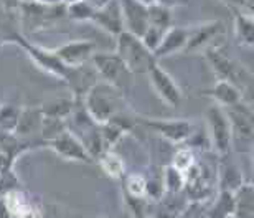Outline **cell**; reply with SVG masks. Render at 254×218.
Instances as JSON below:
<instances>
[{
  "mask_svg": "<svg viewBox=\"0 0 254 218\" xmlns=\"http://www.w3.org/2000/svg\"><path fill=\"white\" fill-rule=\"evenodd\" d=\"M121 101H123V93L118 88L111 86L106 81H98L88 91L83 103L89 118L101 126L119 114Z\"/></svg>",
  "mask_w": 254,
  "mask_h": 218,
  "instance_id": "6da1fadb",
  "label": "cell"
},
{
  "mask_svg": "<svg viewBox=\"0 0 254 218\" xmlns=\"http://www.w3.org/2000/svg\"><path fill=\"white\" fill-rule=\"evenodd\" d=\"M116 38H118V52H116V55L123 60L126 67L134 74L147 73L152 65L157 62L154 53L145 47L144 42L130 32L124 30Z\"/></svg>",
  "mask_w": 254,
  "mask_h": 218,
  "instance_id": "7a4b0ae2",
  "label": "cell"
},
{
  "mask_svg": "<svg viewBox=\"0 0 254 218\" xmlns=\"http://www.w3.org/2000/svg\"><path fill=\"white\" fill-rule=\"evenodd\" d=\"M89 62L101 79L118 88L123 94H126L134 84V73L116 53H93Z\"/></svg>",
  "mask_w": 254,
  "mask_h": 218,
  "instance_id": "3957f363",
  "label": "cell"
},
{
  "mask_svg": "<svg viewBox=\"0 0 254 218\" xmlns=\"http://www.w3.org/2000/svg\"><path fill=\"white\" fill-rule=\"evenodd\" d=\"M205 57L210 63L211 70L218 76V79H225L236 84L241 91H245L251 83V76L241 65H238L235 60H231L225 52H221L216 47L205 48Z\"/></svg>",
  "mask_w": 254,
  "mask_h": 218,
  "instance_id": "277c9868",
  "label": "cell"
},
{
  "mask_svg": "<svg viewBox=\"0 0 254 218\" xmlns=\"http://www.w3.org/2000/svg\"><path fill=\"white\" fill-rule=\"evenodd\" d=\"M205 119L208 126V136H210V144L213 145L218 154H228L231 147L233 134H231V126L228 121V116L225 109L218 104L208 106L205 111Z\"/></svg>",
  "mask_w": 254,
  "mask_h": 218,
  "instance_id": "5b68a950",
  "label": "cell"
},
{
  "mask_svg": "<svg viewBox=\"0 0 254 218\" xmlns=\"http://www.w3.org/2000/svg\"><path fill=\"white\" fill-rule=\"evenodd\" d=\"M10 42H15L18 47H22L25 52H27L28 57L32 58L43 72H47L62 79L66 76V73H68L69 67H66L64 63H62V60L55 55V52H50V50H45L42 47H37V45L27 42L22 33L15 32L12 37H10Z\"/></svg>",
  "mask_w": 254,
  "mask_h": 218,
  "instance_id": "8992f818",
  "label": "cell"
},
{
  "mask_svg": "<svg viewBox=\"0 0 254 218\" xmlns=\"http://www.w3.org/2000/svg\"><path fill=\"white\" fill-rule=\"evenodd\" d=\"M22 13L23 25L28 27V30H40L47 27L55 20L66 15V7L60 5H43L38 2H20L18 8Z\"/></svg>",
  "mask_w": 254,
  "mask_h": 218,
  "instance_id": "52a82bcc",
  "label": "cell"
},
{
  "mask_svg": "<svg viewBox=\"0 0 254 218\" xmlns=\"http://www.w3.org/2000/svg\"><path fill=\"white\" fill-rule=\"evenodd\" d=\"M47 145L66 160L84 162V164H93L94 162V159L91 157L88 149H86L84 144L79 141L78 136H76L73 131H69L68 128H66L63 133H60L57 138L48 141Z\"/></svg>",
  "mask_w": 254,
  "mask_h": 218,
  "instance_id": "ba28073f",
  "label": "cell"
},
{
  "mask_svg": "<svg viewBox=\"0 0 254 218\" xmlns=\"http://www.w3.org/2000/svg\"><path fill=\"white\" fill-rule=\"evenodd\" d=\"M63 79L68 83L71 96H73V99L76 101V104H78V103H83L88 91L93 88L101 78L98 72L94 70V67L91 65V62H88V63L79 65V67H69L68 73H66Z\"/></svg>",
  "mask_w": 254,
  "mask_h": 218,
  "instance_id": "9c48e42d",
  "label": "cell"
},
{
  "mask_svg": "<svg viewBox=\"0 0 254 218\" xmlns=\"http://www.w3.org/2000/svg\"><path fill=\"white\" fill-rule=\"evenodd\" d=\"M147 74H149L150 83L154 86L155 93L160 96V99L165 104H169L170 108H177L182 101V91L179 88V84L175 83V79L157 62L149 68Z\"/></svg>",
  "mask_w": 254,
  "mask_h": 218,
  "instance_id": "30bf717a",
  "label": "cell"
},
{
  "mask_svg": "<svg viewBox=\"0 0 254 218\" xmlns=\"http://www.w3.org/2000/svg\"><path fill=\"white\" fill-rule=\"evenodd\" d=\"M140 123L155 131L162 138H165L170 143L180 144L184 141H189V138L193 133V126L190 121L185 119H140Z\"/></svg>",
  "mask_w": 254,
  "mask_h": 218,
  "instance_id": "8fae6325",
  "label": "cell"
},
{
  "mask_svg": "<svg viewBox=\"0 0 254 218\" xmlns=\"http://www.w3.org/2000/svg\"><path fill=\"white\" fill-rule=\"evenodd\" d=\"M231 126L233 138L253 143V108L240 101L238 104L223 108Z\"/></svg>",
  "mask_w": 254,
  "mask_h": 218,
  "instance_id": "7c38bea8",
  "label": "cell"
},
{
  "mask_svg": "<svg viewBox=\"0 0 254 218\" xmlns=\"http://www.w3.org/2000/svg\"><path fill=\"white\" fill-rule=\"evenodd\" d=\"M119 3L121 10H123L124 30L140 38L149 27L147 5L137 2V0H119Z\"/></svg>",
  "mask_w": 254,
  "mask_h": 218,
  "instance_id": "4fadbf2b",
  "label": "cell"
},
{
  "mask_svg": "<svg viewBox=\"0 0 254 218\" xmlns=\"http://www.w3.org/2000/svg\"><path fill=\"white\" fill-rule=\"evenodd\" d=\"M91 22L98 25L99 28L106 30L113 37H118L119 33H123L124 20H123V10H121L119 0H109L106 5L96 10Z\"/></svg>",
  "mask_w": 254,
  "mask_h": 218,
  "instance_id": "5bb4252c",
  "label": "cell"
},
{
  "mask_svg": "<svg viewBox=\"0 0 254 218\" xmlns=\"http://www.w3.org/2000/svg\"><path fill=\"white\" fill-rule=\"evenodd\" d=\"M53 52L66 67H79L83 63H88L93 57L94 43L88 40H74V42L62 45Z\"/></svg>",
  "mask_w": 254,
  "mask_h": 218,
  "instance_id": "9a60e30c",
  "label": "cell"
},
{
  "mask_svg": "<svg viewBox=\"0 0 254 218\" xmlns=\"http://www.w3.org/2000/svg\"><path fill=\"white\" fill-rule=\"evenodd\" d=\"M223 30H225V27H223V23L218 22V20L216 22L196 25L195 28H189V42H187L184 52L191 53V52H196V50L211 47V42L223 32Z\"/></svg>",
  "mask_w": 254,
  "mask_h": 218,
  "instance_id": "2e32d148",
  "label": "cell"
},
{
  "mask_svg": "<svg viewBox=\"0 0 254 218\" xmlns=\"http://www.w3.org/2000/svg\"><path fill=\"white\" fill-rule=\"evenodd\" d=\"M189 42V28H180V27H170L162 37L159 47L154 50L155 60L170 57L179 52H184L185 45Z\"/></svg>",
  "mask_w": 254,
  "mask_h": 218,
  "instance_id": "e0dca14e",
  "label": "cell"
},
{
  "mask_svg": "<svg viewBox=\"0 0 254 218\" xmlns=\"http://www.w3.org/2000/svg\"><path fill=\"white\" fill-rule=\"evenodd\" d=\"M206 94L221 108H228V106L238 104L240 101H243V91L236 84L225 79H218L211 91H208Z\"/></svg>",
  "mask_w": 254,
  "mask_h": 218,
  "instance_id": "ac0fdd59",
  "label": "cell"
},
{
  "mask_svg": "<svg viewBox=\"0 0 254 218\" xmlns=\"http://www.w3.org/2000/svg\"><path fill=\"white\" fill-rule=\"evenodd\" d=\"M42 109L40 108H27L20 111V118L15 128L13 134L17 138H32L35 134H40V128H42Z\"/></svg>",
  "mask_w": 254,
  "mask_h": 218,
  "instance_id": "d6986e66",
  "label": "cell"
},
{
  "mask_svg": "<svg viewBox=\"0 0 254 218\" xmlns=\"http://www.w3.org/2000/svg\"><path fill=\"white\" fill-rule=\"evenodd\" d=\"M233 194H235V212H233V218H254L253 184H243Z\"/></svg>",
  "mask_w": 254,
  "mask_h": 218,
  "instance_id": "ffe728a7",
  "label": "cell"
},
{
  "mask_svg": "<svg viewBox=\"0 0 254 218\" xmlns=\"http://www.w3.org/2000/svg\"><path fill=\"white\" fill-rule=\"evenodd\" d=\"M226 157V160L221 162V167H220V190H228V192H235L238 187H241L245 182H243V175H241V170L235 162L230 160L228 154H223Z\"/></svg>",
  "mask_w": 254,
  "mask_h": 218,
  "instance_id": "44dd1931",
  "label": "cell"
},
{
  "mask_svg": "<svg viewBox=\"0 0 254 218\" xmlns=\"http://www.w3.org/2000/svg\"><path fill=\"white\" fill-rule=\"evenodd\" d=\"M159 209L154 212L152 218H179L182 212L185 210V204L182 200V192L180 194H165L159 199Z\"/></svg>",
  "mask_w": 254,
  "mask_h": 218,
  "instance_id": "7402d4cb",
  "label": "cell"
},
{
  "mask_svg": "<svg viewBox=\"0 0 254 218\" xmlns=\"http://www.w3.org/2000/svg\"><path fill=\"white\" fill-rule=\"evenodd\" d=\"M233 212H235V194L220 190L210 210L206 212V218H233Z\"/></svg>",
  "mask_w": 254,
  "mask_h": 218,
  "instance_id": "603a6c76",
  "label": "cell"
},
{
  "mask_svg": "<svg viewBox=\"0 0 254 218\" xmlns=\"http://www.w3.org/2000/svg\"><path fill=\"white\" fill-rule=\"evenodd\" d=\"M76 108V101L71 98H55L53 101H48L45 103L42 108V114L43 116H50V118H58V119H64L69 118L73 114V111Z\"/></svg>",
  "mask_w": 254,
  "mask_h": 218,
  "instance_id": "cb8c5ba5",
  "label": "cell"
},
{
  "mask_svg": "<svg viewBox=\"0 0 254 218\" xmlns=\"http://www.w3.org/2000/svg\"><path fill=\"white\" fill-rule=\"evenodd\" d=\"M235 30H236V38L240 40L241 45L246 47H253L254 43V20L253 13H235Z\"/></svg>",
  "mask_w": 254,
  "mask_h": 218,
  "instance_id": "d4e9b609",
  "label": "cell"
},
{
  "mask_svg": "<svg viewBox=\"0 0 254 218\" xmlns=\"http://www.w3.org/2000/svg\"><path fill=\"white\" fill-rule=\"evenodd\" d=\"M147 20L150 27H157L167 32L172 27V8L164 7L160 3H150L147 5Z\"/></svg>",
  "mask_w": 254,
  "mask_h": 218,
  "instance_id": "484cf974",
  "label": "cell"
},
{
  "mask_svg": "<svg viewBox=\"0 0 254 218\" xmlns=\"http://www.w3.org/2000/svg\"><path fill=\"white\" fill-rule=\"evenodd\" d=\"M99 162V165L103 167V170L113 179H121L124 175V165L123 160L119 159V155H116L113 150H104L101 152V155L96 159Z\"/></svg>",
  "mask_w": 254,
  "mask_h": 218,
  "instance_id": "4316f807",
  "label": "cell"
},
{
  "mask_svg": "<svg viewBox=\"0 0 254 218\" xmlns=\"http://www.w3.org/2000/svg\"><path fill=\"white\" fill-rule=\"evenodd\" d=\"M164 189L167 194H180L184 192L185 189V175L184 172H180L179 169H175L174 165H167L165 167V172H164Z\"/></svg>",
  "mask_w": 254,
  "mask_h": 218,
  "instance_id": "83f0119b",
  "label": "cell"
},
{
  "mask_svg": "<svg viewBox=\"0 0 254 218\" xmlns=\"http://www.w3.org/2000/svg\"><path fill=\"white\" fill-rule=\"evenodd\" d=\"M20 111L22 108L15 104H3L0 106V131L3 133H12L17 128L18 118H20Z\"/></svg>",
  "mask_w": 254,
  "mask_h": 218,
  "instance_id": "f1b7e54d",
  "label": "cell"
},
{
  "mask_svg": "<svg viewBox=\"0 0 254 218\" xmlns=\"http://www.w3.org/2000/svg\"><path fill=\"white\" fill-rule=\"evenodd\" d=\"M66 129V121L58 118H50V116H43L42 119V128H40V136L45 144L53 138H57L60 133H63Z\"/></svg>",
  "mask_w": 254,
  "mask_h": 218,
  "instance_id": "f546056e",
  "label": "cell"
},
{
  "mask_svg": "<svg viewBox=\"0 0 254 218\" xmlns=\"http://www.w3.org/2000/svg\"><path fill=\"white\" fill-rule=\"evenodd\" d=\"M96 8H93L86 0H78V2L68 3L66 7V17L78 20V22H91Z\"/></svg>",
  "mask_w": 254,
  "mask_h": 218,
  "instance_id": "4dcf8cb0",
  "label": "cell"
},
{
  "mask_svg": "<svg viewBox=\"0 0 254 218\" xmlns=\"http://www.w3.org/2000/svg\"><path fill=\"white\" fill-rule=\"evenodd\" d=\"M126 194L137 199H145V177L142 175H129L124 184Z\"/></svg>",
  "mask_w": 254,
  "mask_h": 218,
  "instance_id": "1f68e13d",
  "label": "cell"
},
{
  "mask_svg": "<svg viewBox=\"0 0 254 218\" xmlns=\"http://www.w3.org/2000/svg\"><path fill=\"white\" fill-rule=\"evenodd\" d=\"M164 30H160V28H157V27H147V30L144 32V35L140 37V40L144 42V45L147 48L150 50L152 53H154V50L159 47V43H160V40L162 37H164Z\"/></svg>",
  "mask_w": 254,
  "mask_h": 218,
  "instance_id": "d6a6232c",
  "label": "cell"
},
{
  "mask_svg": "<svg viewBox=\"0 0 254 218\" xmlns=\"http://www.w3.org/2000/svg\"><path fill=\"white\" fill-rule=\"evenodd\" d=\"M195 162V159H193V154L190 149H180L179 152L175 154L174 157V162H172V165L175 167V169H179L180 172H185L190 169L191 164Z\"/></svg>",
  "mask_w": 254,
  "mask_h": 218,
  "instance_id": "836d02e7",
  "label": "cell"
},
{
  "mask_svg": "<svg viewBox=\"0 0 254 218\" xmlns=\"http://www.w3.org/2000/svg\"><path fill=\"white\" fill-rule=\"evenodd\" d=\"M179 218H206V212H203L201 207L195 202V204H191L189 209H185L182 212Z\"/></svg>",
  "mask_w": 254,
  "mask_h": 218,
  "instance_id": "e575fe53",
  "label": "cell"
},
{
  "mask_svg": "<svg viewBox=\"0 0 254 218\" xmlns=\"http://www.w3.org/2000/svg\"><path fill=\"white\" fill-rule=\"evenodd\" d=\"M155 3H160L164 7H169V8H174V7H179V5H184L187 3V0H154Z\"/></svg>",
  "mask_w": 254,
  "mask_h": 218,
  "instance_id": "d590c367",
  "label": "cell"
},
{
  "mask_svg": "<svg viewBox=\"0 0 254 218\" xmlns=\"http://www.w3.org/2000/svg\"><path fill=\"white\" fill-rule=\"evenodd\" d=\"M20 5V0H0V7H3L5 10H17Z\"/></svg>",
  "mask_w": 254,
  "mask_h": 218,
  "instance_id": "8d00e7d4",
  "label": "cell"
},
{
  "mask_svg": "<svg viewBox=\"0 0 254 218\" xmlns=\"http://www.w3.org/2000/svg\"><path fill=\"white\" fill-rule=\"evenodd\" d=\"M86 2H88V3H89V5H91V7H93V8H96V10H98V8H101V7H103V5H106V3H108L109 0H86Z\"/></svg>",
  "mask_w": 254,
  "mask_h": 218,
  "instance_id": "74e56055",
  "label": "cell"
},
{
  "mask_svg": "<svg viewBox=\"0 0 254 218\" xmlns=\"http://www.w3.org/2000/svg\"><path fill=\"white\" fill-rule=\"evenodd\" d=\"M38 3H43V5H60L63 3V0H35Z\"/></svg>",
  "mask_w": 254,
  "mask_h": 218,
  "instance_id": "f35d334b",
  "label": "cell"
},
{
  "mask_svg": "<svg viewBox=\"0 0 254 218\" xmlns=\"http://www.w3.org/2000/svg\"><path fill=\"white\" fill-rule=\"evenodd\" d=\"M226 2H231V3H235V5H246L248 8H253V7H250V5L245 2V0H226Z\"/></svg>",
  "mask_w": 254,
  "mask_h": 218,
  "instance_id": "ab89813d",
  "label": "cell"
},
{
  "mask_svg": "<svg viewBox=\"0 0 254 218\" xmlns=\"http://www.w3.org/2000/svg\"><path fill=\"white\" fill-rule=\"evenodd\" d=\"M137 2L144 3V5H150V3H154V0H137Z\"/></svg>",
  "mask_w": 254,
  "mask_h": 218,
  "instance_id": "60d3db41",
  "label": "cell"
},
{
  "mask_svg": "<svg viewBox=\"0 0 254 218\" xmlns=\"http://www.w3.org/2000/svg\"><path fill=\"white\" fill-rule=\"evenodd\" d=\"M73 2H78V0H63V3H66V5H68V3H73Z\"/></svg>",
  "mask_w": 254,
  "mask_h": 218,
  "instance_id": "b9f144b4",
  "label": "cell"
},
{
  "mask_svg": "<svg viewBox=\"0 0 254 218\" xmlns=\"http://www.w3.org/2000/svg\"><path fill=\"white\" fill-rule=\"evenodd\" d=\"M245 2L250 5V7H253V0H245Z\"/></svg>",
  "mask_w": 254,
  "mask_h": 218,
  "instance_id": "7bdbcfd3",
  "label": "cell"
},
{
  "mask_svg": "<svg viewBox=\"0 0 254 218\" xmlns=\"http://www.w3.org/2000/svg\"><path fill=\"white\" fill-rule=\"evenodd\" d=\"M101 218H109V217H101Z\"/></svg>",
  "mask_w": 254,
  "mask_h": 218,
  "instance_id": "ee69618b",
  "label": "cell"
}]
</instances>
